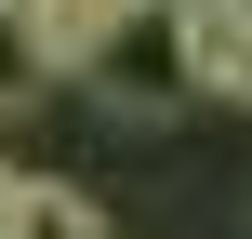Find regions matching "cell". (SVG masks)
<instances>
[{"label":"cell","instance_id":"cell-5","mask_svg":"<svg viewBox=\"0 0 252 239\" xmlns=\"http://www.w3.org/2000/svg\"><path fill=\"white\" fill-rule=\"evenodd\" d=\"M239 13H252V0H239Z\"/></svg>","mask_w":252,"mask_h":239},{"label":"cell","instance_id":"cell-3","mask_svg":"<svg viewBox=\"0 0 252 239\" xmlns=\"http://www.w3.org/2000/svg\"><path fill=\"white\" fill-rule=\"evenodd\" d=\"M0 239H106V213H93L66 173H13V186H0Z\"/></svg>","mask_w":252,"mask_h":239},{"label":"cell","instance_id":"cell-1","mask_svg":"<svg viewBox=\"0 0 252 239\" xmlns=\"http://www.w3.org/2000/svg\"><path fill=\"white\" fill-rule=\"evenodd\" d=\"M66 80H93V106H120V120H173V106H199L173 0H106V27L80 40V67H66Z\"/></svg>","mask_w":252,"mask_h":239},{"label":"cell","instance_id":"cell-2","mask_svg":"<svg viewBox=\"0 0 252 239\" xmlns=\"http://www.w3.org/2000/svg\"><path fill=\"white\" fill-rule=\"evenodd\" d=\"M173 27H186V80L226 93V106H252V13L239 0H173Z\"/></svg>","mask_w":252,"mask_h":239},{"label":"cell","instance_id":"cell-4","mask_svg":"<svg viewBox=\"0 0 252 239\" xmlns=\"http://www.w3.org/2000/svg\"><path fill=\"white\" fill-rule=\"evenodd\" d=\"M40 80H53V67H40V40H27V13L0 0V120H13V106H40Z\"/></svg>","mask_w":252,"mask_h":239}]
</instances>
